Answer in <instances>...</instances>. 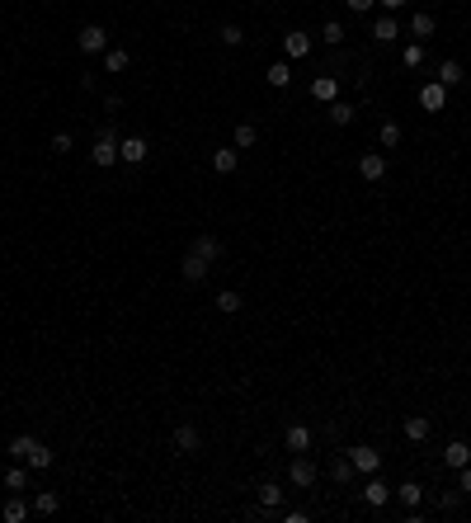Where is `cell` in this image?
<instances>
[{
    "instance_id": "1",
    "label": "cell",
    "mask_w": 471,
    "mask_h": 523,
    "mask_svg": "<svg viewBox=\"0 0 471 523\" xmlns=\"http://www.w3.org/2000/svg\"><path fill=\"white\" fill-rule=\"evenodd\" d=\"M90 160L99 165V170H109V165H118V132H113V123L99 127V137H94V151Z\"/></svg>"
},
{
    "instance_id": "2",
    "label": "cell",
    "mask_w": 471,
    "mask_h": 523,
    "mask_svg": "<svg viewBox=\"0 0 471 523\" xmlns=\"http://www.w3.org/2000/svg\"><path fill=\"white\" fill-rule=\"evenodd\" d=\"M288 481H292L297 491H311V486H316V462L307 458V453H292V462H288Z\"/></svg>"
},
{
    "instance_id": "3",
    "label": "cell",
    "mask_w": 471,
    "mask_h": 523,
    "mask_svg": "<svg viewBox=\"0 0 471 523\" xmlns=\"http://www.w3.org/2000/svg\"><path fill=\"white\" fill-rule=\"evenodd\" d=\"M146 156H151L146 137H123V142H118V160H127V165H141Z\"/></svg>"
},
{
    "instance_id": "4",
    "label": "cell",
    "mask_w": 471,
    "mask_h": 523,
    "mask_svg": "<svg viewBox=\"0 0 471 523\" xmlns=\"http://www.w3.org/2000/svg\"><path fill=\"white\" fill-rule=\"evenodd\" d=\"M76 43H80V52H104L109 48V33H104V24H85Z\"/></svg>"
},
{
    "instance_id": "5",
    "label": "cell",
    "mask_w": 471,
    "mask_h": 523,
    "mask_svg": "<svg viewBox=\"0 0 471 523\" xmlns=\"http://www.w3.org/2000/svg\"><path fill=\"white\" fill-rule=\"evenodd\" d=\"M349 462H354V472H368V476H373L377 467H382V453H377V448H368V444H359L354 453H349Z\"/></svg>"
},
{
    "instance_id": "6",
    "label": "cell",
    "mask_w": 471,
    "mask_h": 523,
    "mask_svg": "<svg viewBox=\"0 0 471 523\" xmlns=\"http://www.w3.org/2000/svg\"><path fill=\"white\" fill-rule=\"evenodd\" d=\"M207 269H212V264H207L203 254H193V250H188V254H184V264H179L184 283H203V278H207Z\"/></svg>"
},
{
    "instance_id": "7",
    "label": "cell",
    "mask_w": 471,
    "mask_h": 523,
    "mask_svg": "<svg viewBox=\"0 0 471 523\" xmlns=\"http://www.w3.org/2000/svg\"><path fill=\"white\" fill-rule=\"evenodd\" d=\"M359 174L368 179V184H377V179L387 174V156H382V151H368V156L359 160Z\"/></svg>"
},
{
    "instance_id": "8",
    "label": "cell",
    "mask_w": 471,
    "mask_h": 523,
    "mask_svg": "<svg viewBox=\"0 0 471 523\" xmlns=\"http://www.w3.org/2000/svg\"><path fill=\"white\" fill-rule=\"evenodd\" d=\"M420 104H424L429 113H439L443 104H448V90H443L439 80H429V85H420Z\"/></svg>"
},
{
    "instance_id": "9",
    "label": "cell",
    "mask_w": 471,
    "mask_h": 523,
    "mask_svg": "<svg viewBox=\"0 0 471 523\" xmlns=\"http://www.w3.org/2000/svg\"><path fill=\"white\" fill-rule=\"evenodd\" d=\"M174 448H179V453H198V448H203V434L193 425H179L174 429Z\"/></svg>"
},
{
    "instance_id": "10",
    "label": "cell",
    "mask_w": 471,
    "mask_h": 523,
    "mask_svg": "<svg viewBox=\"0 0 471 523\" xmlns=\"http://www.w3.org/2000/svg\"><path fill=\"white\" fill-rule=\"evenodd\" d=\"M188 250H193V254H203L207 264H212V259H221V240L203 231V236H193V245H188Z\"/></svg>"
},
{
    "instance_id": "11",
    "label": "cell",
    "mask_w": 471,
    "mask_h": 523,
    "mask_svg": "<svg viewBox=\"0 0 471 523\" xmlns=\"http://www.w3.org/2000/svg\"><path fill=\"white\" fill-rule=\"evenodd\" d=\"M283 52H288V57H311V38H307L302 29H292L288 38H283Z\"/></svg>"
},
{
    "instance_id": "12",
    "label": "cell",
    "mask_w": 471,
    "mask_h": 523,
    "mask_svg": "<svg viewBox=\"0 0 471 523\" xmlns=\"http://www.w3.org/2000/svg\"><path fill=\"white\" fill-rule=\"evenodd\" d=\"M283 444H288V453H307V448H311V429H307V425H292L288 434H283Z\"/></svg>"
},
{
    "instance_id": "13",
    "label": "cell",
    "mask_w": 471,
    "mask_h": 523,
    "mask_svg": "<svg viewBox=\"0 0 471 523\" xmlns=\"http://www.w3.org/2000/svg\"><path fill=\"white\" fill-rule=\"evenodd\" d=\"M373 38H377V43H396V38H401V24H396L392 15L373 19Z\"/></svg>"
},
{
    "instance_id": "14",
    "label": "cell",
    "mask_w": 471,
    "mask_h": 523,
    "mask_svg": "<svg viewBox=\"0 0 471 523\" xmlns=\"http://www.w3.org/2000/svg\"><path fill=\"white\" fill-rule=\"evenodd\" d=\"M429 434H434V425H429L424 415H410V420H406V439H410V444H424Z\"/></svg>"
},
{
    "instance_id": "15",
    "label": "cell",
    "mask_w": 471,
    "mask_h": 523,
    "mask_svg": "<svg viewBox=\"0 0 471 523\" xmlns=\"http://www.w3.org/2000/svg\"><path fill=\"white\" fill-rule=\"evenodd\" d=\"M396 495H401V505H406V509H420L424 486H420V481H401V486H396Z\"/></svg>"
},
{
    "instance_id": "16",
    "label": "cell",
    "mask_w": 471,
    "mask_h": 523,
    "mask_svg": "<svg viewBox=\"0 0 471 523\" xmlns=\"http://www.w3.org/2000/svg\"><path fill=\"white\" fill-rule=\"evenodd\" d=\"M236 160H240V151H236V146H221V151H212V170H217V174H231Z\"/></svg>"
},
{
    "instance_id": "17",
    "label": "cell",
    "mask_w": 471,
    "mask_h": 523,
    "mask_svg": "<svg viewBox=\"0 0 471 523\" xmlns=\"http://www.w3.org/2000/svg\"><path fill=\"white\" fill-rule=\"evenodd\" d=\"M443 462H448L453 472H462V467L471 462V448L467 444H448V448H443Z\"/></svg>"
},
{
    "instance_id": "18",
    "label": "cell",
    "mask_w": 471,
    "mask_h": 523,
    "mask_svg": "<svg viewBox=\"0 0 471 523\" xmlns=\"http://www.w3.org/2000/svg\"><path fill=\"white\" fill-rule=\"evenodd\" d=\"M278 505H283V491H278V481H264V486H259V509H264V514H273Z\"/></svg>"
},
{
    "instance_id": "19",
    "label": "cell",
    "mask_w": 471,
    "mask_h": 523,
    "mask_svg": "<svg viewBox=\"0 0 471 523\" xmlns=\"http://www.w3.org/2000/svg\"><path fill=\"white\" fill-rule=\"evenodd\" d=\"M439 85H443V90H457V85H462V66H457V62H439Z\"/></svg>"
},
{
    "instance_id": "20",
    "label": "cell",
    "mask_w": 471,
    "mask_h": 523,
    "mask_svg": "<svg viewBox=\"0 0 471 523\" xmlns=\"http://www.w3.org/2000/svg\"><path fill=\"white\" fill-rule=\"evenodd\" d=\"M269 85H273V90H288V85H292V66L273 62V66H269Z\"/></svg>"
},
{
    "instance_id": "21",
    "label": "cell",
    "mask_w": 471,
    "mask_h": 523,
    "mask_svg": "<svg viewBox=\"0 0 471 523\" xmlns=\"http://www.w3.org/2000/svg\"><path fill=\"white\" fill-rule=\"evenodd\" d=\"M387 495H392V491H387V486H382V481H368V486H363V505L382 509V505H387Z\"/></svg>"
},
{
    "instance_id": "22",
    "label": "cell",
    "mask_w": 471,
    "mask_h": 523,
    "mask_svg": "<svg viewBox=\"0 0 471 523\" xmlns=\"http://www.w3.org/2000/svg\"><path fill=\"white\" fill-rule=\"evenodd\" d=\"M311 95L321 99V104H335V95H340V85H335V76H321V80L311 85Z\"/></svg>"
},
{
    "instance_id": "23",
    "label": "cell",
    "mask_w": 471,
    "mask_h": 523,
    "mask_svg": "<svg viewBox=\"0 0 471 523\" xmlns=\"http://www.w3.org/2000/svg\"><path fill=\"white\" fill-rule=\"evenodd\" d=\"M0 514H5V523H24V519H29V505H24V500H19V495H10V500H5V509H0Z\"/></svg>"
},
{
    "instance_id": "24",
    "label": "cell",
    "mask_w": 471,
    "mask_h": 523,
    "mask_svg": "<svg viewBox=\"0 0 471 523\" xmlns=\"http://www.w3.org/2000/svg\"><path fill=\"white\" fill-rule=\"evenodd\" d=\"M33 514H57V509H62V500H57V495H52V491H38V495H33Z\"/></svg>"
},
{
    "instance_id": "25",
    "label": "cell",
    "mask_w": 471,
    "mask_h": 523,
    "mask_svg": "<svg viewBox=\"0 0 471 523\" xmlns=\"http://www.w3.org/2000/svg\"><path fill=\"white\" fill-rule=\"evenodd\" d=\"M330 123H335V127H349V123H354V104L335 99V104H330Z\"/></svg>"
},
{
    "instance_id": "26",
    "label": "cell",
    "mask_w": 471,
    "mask_h": 523,
    "mask_svg": "<svg viewBox=\"0 0 471 523\" xmlns=\"http://www.w3.org/2000/svg\"><path fill=\"white\" fill-rule=\"evenodd\" d=\"M5 491H10V495L29 491V472H24V467H10V472H5Z\"/></svg>"
},
{
    "instance_id": "27",
    "label": "cell",
    "mask_w": 471,
    "mask_h": 523,
    "mask_svg": "<svg viewBox=\"0 0 471 523\" xmlns=\"http://www.w3.org/2000/svg\"><path fill=\"white\" fill-rule=\"evenodd\" d=\"M24 462H29L33 472H47V467H52V453H47V444H33V453Z\"/></svg>"
},
{
    "instance_id": "28",
    "label": "cell",
    "mask_w": 471,
    "mask_h": 523,
    "mask_svg": "<svg viewBox=\"0 0 471 523\" xmlns=\"http://www.w3.org/2000/svg\"><path fill=\"white\" fill-rule=\"evenodd\" d=\"M321 38H325L330 48H340V43H344L349 33H344V24H340V19H325V29H321Z\"/></svg>"
},
{
    "instance_id": "29",
    "label": "cell",
    "mask_w": 471,
    "mask_h": 523,
    "mask_svg": "<svg viewBox=\"0 0 471 523\" xmlns=\"http://www.w3.org/2000/svg\"><path fill=\"white\" fill-rule=\"evenodd\" d=\"M330 476H335V481H340V486H344V481H354V462H349L344 453H340V458L330 462Z\"/></svg>"
},
{
    "instance_id": "30",
    "label": "cell",
    "mask_w": 471,
    "mask_h": 523,
    "mask_svg": "<svg viewBox=\"0 0 471 523\" xmlns=\"http://www.w3.org/2000/svg\"><path fill=\"white\" fill-rule=\"evenodd\" d=\"M410 33H415V38H434V15H424V10H420V15L410 19Z\"/></svg>"
},
{
    "instance_id": "31",
    "label": "cell",
    "mask_w": 471,
    "mask_h": 523,
    "mask_svg": "<svg viewBox=\"0 0 471 523\" xmlns=\"http://www.w3.org/2000/svg\"><path fill=\"white\" fill-rule=\"evenodd\" d=\"M127 62H132V57H127L123 48H109V52H104V71H127Z\"/></svg>"
},
{
    "instance_id": "32",
    "label": "cell",
    "mask_w": 471,
    "mask_h": 523,
    "mask_svg": "<svg viewBox=\"0 0 471 523\" xmlns=\"http://www.w3.org/2000/svg\"><path fill=\"white\" fill-rule=\"evenodd\" d=\"M254 137H259V127H254V123H236V146H240V151L254 146Z\"/></svg>"
},
{
    "instance_id": "33",
    "label": "cell",
    "mask_w": 471,
    "mask_h": 523,
    "mask_svg": "<svg viewBox=\"0 0 471 523\" xmlns=\"http://www.w3.org/2000/svg\"><path fill=\"white\" fill-rule=\"evenodd\" d=\"M217 311L221 316H236L240 311V292H217Z\"/></svg>"
},
{
    "instance_id": "34",
    "label": "cell",
    "mask_w": 471,
    "mask_h": 523,
    "mask_svg": "<svg viewBox=\"0 0 471 523\" xmlns=\"http://www.w3.org/2000/svg\"><path fill=\"white\" fill-rule=\"evenodd\" d=\"M33 444H38L33 434H19L15 444H10V458H19V462H24V458H29V453H33Z\"/></svg>"
},
{
    "instance_id": "35",
    "label": "cell",
    "mask_w": 471,
    "mask_h": 523,
    "mask_svg": "<svg viewBox=\"0 0 471 523\" xmlns=\"http://www.w3.org/2000/svg\"><path fill=\"white\" fill-rule=\"evenodd\" d=\"M382 146H387V151H392V146H401V123H392V118L382 123Z\"/></svg>"
},
{
    "instance_id": "36",
    "label": "cell",
    "mask_w": 471,
    "mask_h": 523,
    "mask_svg": "<svg viewBox=\"0 0 471 523\" xmlns=\"http://www.w3.org/2000/svg\"><path fill=\"white\" fill-rule=\"evenodd\" d=\"M221 43H226V48H240V43H245V33L236 29V24H221Z\"/></svg>"
},
{
    "instance_id": "37",
    "label": "cell",
    "mask_w": 471,
    "mask_h": 523,
    "mask_svg": "<svg viewBox=\"0 0 471 523\" xmlns=\"http://www.w3.org/2000/svg\"><path fill=\"white\" fill-rule=\"evenodd\" d=\"M401 62H406V66H420V62H424V48H420V43H410V48L401 52Z\"/></svg>"
},
{
    "instance_id": "38",
    "label": "cell",
    "mask_w": 471,
    "mask_h": 523,
    "mask_svg": "<svg viewBox=\"0 0 471 523\" xmlns=\"http://www.w3.org/2000/svg\"><path fill=\"white\" fill-rule=\"evenodd\" d=\"M66 151H71V132H57L52 137V156H66Z\"/></svg>"
},
{
    "instance_id": "39",
    "label": "cell",
    "mask_w": 471,
    "mask_h": 523,
    "mask_svg": "<svg viewBox=\"0 0 471 523\" xmlns=\"http://www.w3.org/2000/svg\"><path fill=\"white\" fill-rule=\"evenodd\" d=\"M278 519H283V523H307V509H283Z\"/></svg>"
},
{
    "instance_id": "40",
    "label": "cell",
    "mask_w": 471,
    "mask_h": 523,
    "mask_svg": "<svg viewBox=\"0 0 471 523\" xmlns=\"http://www.w3.org/2000/svg\"><path fill=\"white\" fill-rule=\"evenodd\" d=\"M457 500H462V491H443V495H439L443 509H457Z\"/></svg>"
},
{
    "instance_id": "41",
    "label": "cell",
    "mask_w": 471,
    "mask_h": 523,
    "mask_svg": "<svg viewBox=\"0 0 471 523\" xmlns=\"http://www.w3.org/2000/svg\"><path fill=\"white\" fill-rule=\"evenodd\" d=\"M457 491H462V495H471V462L462 467V486H457Z\"/></svg>"
},
{
    "instance_id": "42",
    "label": "cell",
    "mask_w": 471,
    "mask_h": 523,
    "mask_svg": "<svg viewBox=\"0 0 471 523\" xmlns=\"http://www.w3.org/2000/svg\"><path fill=\"white\" fill-rule=\"evenodd\" d=\"M373 5H377V0H349V10H359V15H363V10H373Z\"/></svg>"
},
{
    "instance_id": "43",
    "label": "cell",
    "mask_w": 471,
    "mask_h": 523,
    "mask_svg": "<svg viewBox=\"0 0 471 523\" xmlns=\"http://www.w3.org/2000/svg\"><path fill=\"white\" fill-rule=\"evenodd\" d=\"M377 5H387V10H401V5H406V0H377Z\"/></svg>"
}]
</instances>
